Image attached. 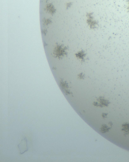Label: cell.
<instances>
[{
    "label": "cell",
    "instance_id": "2",
    "mask_svg": "<svg viewBox=\"0 0 129 162\" xmlns=\"http://www.w3.org/2000/svg\"><path fill=\"white\" fill-rule=\"evenodd\" d=\"M122 130L124 132L125 134L129 135V123L123 124L122 125Z\"/></svg>",
    "mask_w": 129,
    "mask_h": 162
},
{
    "label": "cell",
    "instance_id": "1",
    "mask_svg": "<svg viewBox=\"0 0 129 162\" xmlns=\"http://www.w3.org/2000/svg\"><path fill=\"white\" fill-rule=\"evenodd\" d=\"M92 13H87L86 15L88 19L87 20V22L89 25L90 27L92 29H95L97 26L98 22L94 20L93 16H92Z\"/></svg>",
    "mask_w": 129,
    "mask_h": 162
},
{
    "label": "cell",
    "instance_id": "3",
    "mask_svg": "<svg viewBox=\"0 0 129 162\" xmlns=\"http://www.w3.org/2000/svg\"><path fill=\"white\" fill-rule=\"evenodd\" d=\"M110 129L111 128L108 127L107 125H102L101 130L102 133H105V132H108L109 131Z\"/></svg>",
    "mask_w": 129,
    "mask_h": 162
},
{
    "label": "cell",
    "instance_id": "4",
    "mask_svg": "<svg viewBox=\"0 0 129 162\" xmlns=\"http://www.w3.org/2000/svg\"><path fill=\"white\" fill-rule=\"evenodd\" d=\"M108 115V114H106V113H103V115H102V116L104 118H105V116H106Z\"/></svg>",
    "mask_w": 129,
    "mask_h": 162
},
{
    "label": "cell",
    "instance_id": "5",
    "mask_svg": "<svg viewBox=\"0 0 129 162\" xmlns=\"http://www.w3.org/2000/svg\"><path fill=\"white\" fill-rule=\"evenodd\" d=\"M128 10L129 12V1H128Z\"/></svg>",
    "mask_w": 129,
    "mask_h": 162
}]
</instances>
